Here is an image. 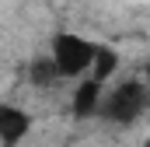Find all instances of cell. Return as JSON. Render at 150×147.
Here are the masks:
<instances>
[{
	"mask_svg": "<svg viewBox=\"0 0 150 147\" xmlns=\"http://www.w3.org/2000/svg\"><path fill=\"white\" fill-rule=\"evenodd\" d=\"M49 56H52V63H56V70H59L63 81H80L94 67L98 42H91L80 32H56L52 42H49Z\"/></svg>",
	"mask_w": 150,
	"mask_h": 147,
	"instance_id": "6da1fadb",
	"label": "cell"
},
{
	"mask_svg": "<svg viewBox=\"0 0 150 147\" xmlns=\"http://www.w3.org/2000/svg\"><path fill=\"white\" fill-rule=\"evenodd\" d=\"M150 109V88L143 77H133V81H122L105 91V102H101V119H108L115 126H133L143 112Z\"/></svg>",
	"mask_w": 150,
	"mask_h": 147,
	"instance_id": "7a4b0ae2",
	"label": "cell"
},
{
	"mask_svg": "<svg viewBox=\"0 0 150 147\" xmlns=\"http://www.w3.org/2000/svg\"><path fill=\"white\" fill-rule=\"evenodd\" d=\"M32 133V112L18 102H0V147H21Z\"/></svg>",
	"mask_w": 150,
	"mask_h": 147,
	"instance_id": "3957f363",
	"label": "cell"
},
{
	"mask_svg": "<svg viewBox=\"0 0 150 147\" xmlns=\"http://www.w3.org/2000/svg\"><path fill=\"white\" fill-rule=\"evenodd\" d=\"M105 91L108 84L98 81V77H80L74 88V98H70V112L77 119H94L101 112V102H105Z\"/></svg>",
	"mask_w": 150,
	"mask_h": 147,
	"instance_id": "277c9868",
	"label": "cell"
},
{
	"mask_svg": "<svg viewBox=\"0 0 150 147\" xmlns=\"http://www.w3.org/2000/svg\"><path fill=\"white\" fill-rule=\"evenodd\" d=\"M115 67H119V53L115 49H108V46H98V56H94V67H91V74L87 77H98V81H112Z\"/></svg>",
	"mask_w": 150,
	"mask_h": 147,
	"instance_id": "5b68a950",
	"label": "cell"
},
{
	"mask_svg": "<svg viewBox=\"0 0 150 147\" xmlns=\"http://www.w3.org/2000/svg\"><path fill=\"white\" fill-rule=\"evenodd\" d=\"M56 81H63V77H59V70H56V63H52V56H49V53H45L42 60L32 63V84L49 88V84H56Z\"/></svg>",
	"mask_w": 150,
	"mask_h": 147,
	"instance_id": "8992f818",
	"label": "cell"
},
{
	"mask_svg": "<svg viewBox=\"0 0 150 147\" xmlns=\"http://www.w3.org/2000/svg\"><path fill=\"white\" fill-rule=\"evenodd\" d=\"M143 81H147V88H150V63L143 67Z\"/></svg>",
	"mask_w": 150,
	"mask_h": 147,
	"instance_id": "52a82bcc",
	"label": "cell"
}]
</instances>
